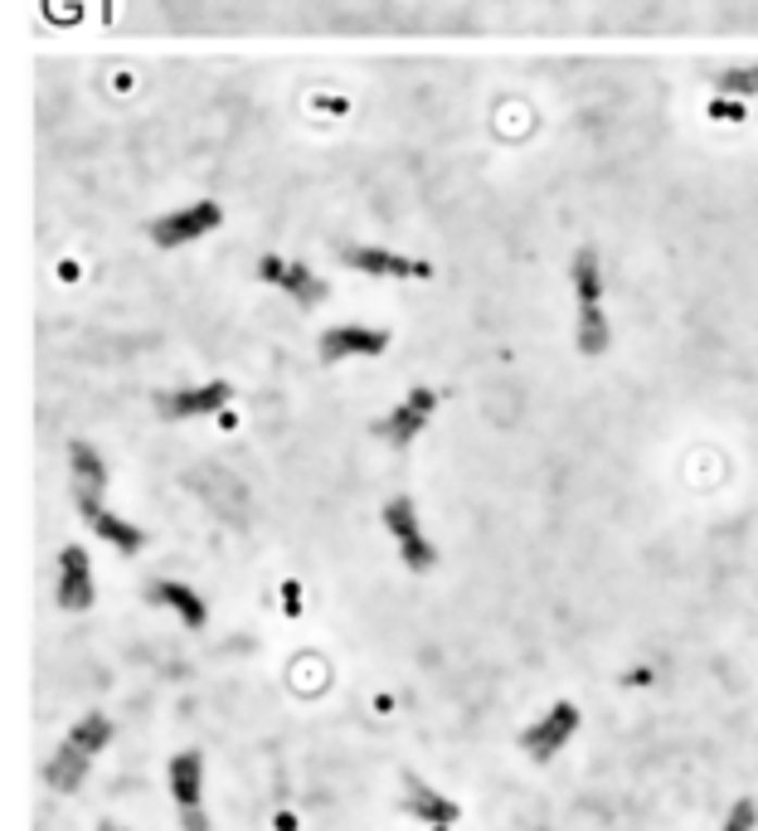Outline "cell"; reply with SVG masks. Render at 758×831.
I'll list each match as a JSON object with an SVG mask.
<instances>
[{
  "label": "cell",
  "instance_id": "6da1fadb",
  "mask_svg": "<svg viewBox=\"0 0 758 831\" xmlns=\"http://www.w3.org/2000/svg\"><path fill=\"white\" fill-rule=\"evenodd\" d=\"M112 744V720L108 715H83V720H74V730L64 734V744L54 749V758L45 764V783L54 787V793H74V787L88 778L92 758H98L102 749Z\"/></svg>",
  "mask_w": 758,
  "mask_h": 831
},
{
  "label": "cell",
  "instance_id": "7a4b0ae2",
  "mask_svg": "<svg viewBox=\"0 0 758 831\" xmlns=\"http://www.w3.org/2000/svg\"><path fill=\"white\" fill-rule=\"evenodd\" d=\"M336 258L360 277H384V283H428L433 263L428 258H409L399 248L384 244H336Z\"/></svg>",
  "mask_w": 758,
  "mask_h": 831
},
{
  "label": "cell",
  "instance_id": "3957f363",
  "mask_svg": "<svg viewBox=\"0 0 758 831\" xmlns=\"http://www.w3.org/2000/svg\"><path fill=\"white\" fill-rule=\"evenodd\" d=\"M380 525H384V535L399 545V559L413 569V574H428V569L438 565V549H433V539L423 535L413 496H389V501L380 506Z\"/></svg>",
  "mask_w": 758,
  "mask_h": 831
},
{
  "label": "cell",
  "instance_id": "277c9868",
  "mask_svg": "<svg viewBox=\"0 0 758 831\" xmlns=\"http://www.w3.org/2000/svg\"><path fill=\"white\" fill-rule=\"evenodd\" d=\"M220 224H224L220 200H190V204H181V210L156 214V220L147 224V238L156 248H185V244L210 238Z\"/></svg>",
  "mask_w": 758,
  "mask_h": 831
},
{
  "label": "cell",
  "instance_id": "5b68a950",
  "mask_svg": "<svg viewBox=\"0 0 758 831\" xmlns=\"http://www.w3.org/2000/svg\"><path fill=\"white\" fill-rule=\"evenodd\" d=\"M433 409H438V389L413 384V389L403 394L389 413H380V419H375V438L384 443V448H394V452L413 448V438H419V433L433 423Z\"/></svg>",
  "mask_w": 758,
  "mask_h": 831
},
{
  "label": "cell",
  "instance_id": "8992f818",
  "mask_svg": "<svg viewBox=\"0 0 758 831\" xmlns=\"http://www.w3.org/2000/svg\"><path fill=\"white\" fill-rule=\"evenodd\" d=\"M253 273H258V283L277 287V293H283L287 302H297L302 311H316V307L331 297L326 277H321V273H311V268H307V263H297V258L263 253V258H258V263H253Z\"/></svg>",
  "mask_w": 758,
  "mask_h": 831
},
{
  "label": "cell",
  "instance_id": "52a82bcc",
  "mask_svg": "<svg viewBox=\"0 0 758 831\" xmlns=\"http://www.w3.org/2000/svg\"><path fill=\"white\" fill-rule=\"evenodd\" d=\"M234 404V384L228 380H204V384H181V389H161L156 394V413L171 423L185 419H220Z\"/></svg>",
  "mask_w": 758,
  "mask_h": 831
},
{
  "label": "cell",
  "instance_id": "ba28073f",
  "mask_svg": "<svg viewBox=\"0 0 758 831\" xmlns=\"http://www.w3.org/2000/svg\"><path fill=\"white\" fill-rule=\"evenodd\" d=\"M321 360L326 365H340V360H375L389 350V331L384 326H365V321H340V326H326L316 340Z\"/></svg>",
  "mask_w": 758,
  "mask_h": 831
},
{
  "label": "cell",
  "instance_id": "9c48e42d",
  "mask_svg": "<svg viewBox=\"0 0 758 831\" xmlns=\"http://www.w3.org/2000/svg\"><path fill=\"white\" fill-rule=\"evenodd\" d=\"M579 720H584V715H579L574 700H555V705H549V710L531 724V730L521 734L525 758H535V764H549V758H555V754L579 734Z\"/></svg>",
  "mask_w": 758,
  "mask_h": 831
},
{
  "label": "cell",
  "instance_id": "30bf717a",
  "mask_svg": "<svg viewBox=\"0 0 758 831\" xmlns=\"http://www.w3.org/2000/svg\"><path fill=\"white\" fill-rule=\"evenodd\" d=\"M69 486H74L78 516H92L108 492V462L92 443H69Z\"/></svg>",
  "mask_w": 758,
  "mask_h": 831
},
{
  "label": "cell",
  "instance_id": "8fae6325",
  "mask_svg": "<svg viewBox=\"0 0 758 831\" xmlns=\"http://www.w3.org/2000/svg\"><path fill=\"white\" fill-rule=\"evenodd\" d=\"M92 559H88V549L83 545H64L59 549V584H54V598H59V608H69V612H88L92 608Z\"/></svg>",
  "mask_w": 758,
  "mask_h": 831
},
{
  "label": "cell",
  "instance_id": "7c38bea8",
  "mask_svg": "<svg viewBox=\"0 0 758 831\" xmlns=\"http://www.w3.org/2000/svg\"><path fill=\"white\" fill-rule=\"evenodd\" d=\"M403 813L419 817L423 827H452L457 817H462V807L452 803V797H443L433 783H423V778H403Z\"/></svg>",
  "mask_w": 758,
  "mask_h": 831
},
{
  "label": "cell",
  "instance_id": "4fadbf2b",
  "mask_svg": "<svg viewBox=\"0 0 758 831\" xmlns=\"http://www.w3.org/2000/svg\"><path fill=\"white\" fill-rule=\"evenodd\" d=\"M604 287H608V273H604L598 248L594 244L574 248V258H569V293H574V311L579 307H604Z\"/></svg>",
  "mask_w": 758,
  "mask_h": 831
},
{
  "label": "cell",
  "instance_id": "5bb4252c",
  "mask_svg": "<svg viewBox=\"0 0 758 831\" xmlns=\"http://www.w3.org/2000/svg\"><path fill=\"white\" fill-rule=\"evenodd\" d=\"M147 604L171 608L175 618L185 622V628H204V622H210V608H204V598L195 594L190 584H181V579H151V584H147Z\"/></svg>",
  "mask_w": 758,
  "mask_h": 831
},
{
  "label": "cell",
  "instance_id": "9a60e30c",
  "mask_svg": "<svg viewBox=\"0 0 758 831\" xmlns=\"http://www.w3.org/2000/svg\"><path fill=\"white\" fill-rule=\"evenodd\" d=\"M165 778H171V797H175V807H181V817L204 813V758L195 749L175 754Z\"/></svg>",
  "mask_w": 758,
  "mask_h": 831
},
{
  "label": "cell",
  "instance_id": "2e32d148",
  "mask_svg": "<svg viewBox=\"0 0 758 831\" xmlns=\"http://www.w3.org/2000/svg\"><path fill=\"white\" fill-rule=\"evenodd\" d=\"M88 521V530L102 539V545H112L117 555H141L147 549V530L141 525H132L127 516H117V511H108V506H98L92 516H83Z\"/></svg>",
  "mask_w": 758,
  "mask_h": 831
},
{
  "label": "cell",
  "instance_id": "e0dca14e",
  "mask_svg": "<svg viewBox=\"0 0 758 831\" xmlns=\"http://www.w3.org/2000/svg\"><path fill=\"white\" fill-rule=\"evenodd\" d=\"M710 88L720 98H758V64H734V69H714L710 74Z\"/></svg>",
  "mask_w": 758,
  "mask_h": 831
},
{
  "label": "cell",
  "instance_id": "ac0fdd59",
  "mask_svg": "<svg viewBox=\"0 0 758 831\" xmlns=\"http://www.w3.org/2000/svg\"><path fill=\"white\" fill-rule=\"evenodd\" d=\"M754 822H758V803L754 797H740V803L730 807V817H724L720 831H754Z\"/></svg>",
  "mask_w": 758,
  "mask_h": 831
},
{
  "label": "cell",
  "instance_id": "d6986e66",
  "mask_svg": "<svg viewBox=\"0 0 758 831\" xmlns=\"http://www.w3.org/2000/svg\"><path fill=\"white\" fill-rule=\"evenodd\" d=\"M705 112H710V122H744L749 117V112H744V98H720V92L710 98Z\"/></svg>",
  "mask_w": 758,
  "mask_h": 831
},
{
  "label": "cell",
  "instance_id": "ffe728a7",
  "mask_svg": "<svg viewBox=\"0 0 758 831\" xmlns=\"http://www.w3.org/2000/svg\"><path fill=\"white\" fill-rule=\"evenodd\" d=\"M98 831H127V827H117V822H102Z\"/></svg>",
  "mask_w": 758,
  "mask_h": 831
},
{
  "label": "cell",
  "instance_id": "44dd1931",
  "mask_svg": "<svg viewBox=\"0 0 758 831\" xmlns=\"http://www.w3.org/2000/svg\"><path fill=\"white\" fill-rule=\"evenodd\" d=\"M428 831H452V827H428Z\"/></svg>",
  "mask_w": 758,
  "mask_h": 831
}]
</instances>
